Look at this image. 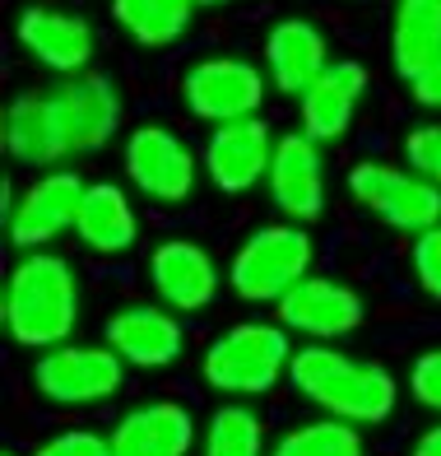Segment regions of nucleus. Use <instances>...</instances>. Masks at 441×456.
I'll return each mask as SVG.
<instances>
[{
  "instance_id": "5",
  "label": "nucleus",
  "mask_w": 441,
  "mask_h": 456,
  "mask_svg": "<svg viewBox=\"0 0 441 456\" xmlns=\"http://www.w3.org/2000/svg\"><path fill=\"white\" fill-rule=\"evenodd\" d=\"M349 196L372 219H381L395 233H428L441 224V186L418 177L413 168H395L386 159H358L349 168Z\"/></svg>"
},
{
  "instance_id": "1",
  "label": "nucleus",
  "mask_w": 441,
  "mask_h": 456,
  "mask_svg": "<svg viewBox=\"0 0 441 456\" xmlns=\"http://www.w3.org/2000/svg\"><path fill=\"white\" fill-rule=\"evenodd\" d=\"M288 387L302 401H311L330 419H344L353 428L386 424L400 401L395 372L376 359H353L334 345H298L288 363Z\"/></svg>"
},
{
  "instance_id": "8",
  "label": "nucleus",
  "mask_w": 441,
  "mask_h": 456,
  "mask_svg": "<svg viewBox=\"0 0 441 456\" xmlns=\"http://www.w3.org/2000/svg\"><path fill=\"white\" fill-rule=\"evenodd\" d=\"M33 387L42 401L66 405V410L102 405L125 387V363L108 345H56L47 354H37Z\"/></svg>"
},
{
  "instance_id": "27",
  "label": "nucleus",
  "mask_w": 441,
  "mask_h": 456,
  "mask_svg": "<svg viewBox=\"0 0 441 456\" xmlns=\"http://www.w3.org/2000/svg\"><path fill=\"white\" fill-rule=\"evenodd\" d=\"M409 271H413L418 289H423L432 303H441V224L413 238V247H409Z\"/></svg>"
},
{
  "instance_id": "2",
  "label": "nucleus",
  "mask_w": 441,
  "mask_h": 456,
  "mask_svg": "<svg viewBox=\"0 0 441 456\" xmlns=\"http://www.w3.org/2000/svg\"><path fill=\"white\" fill-rule=\"evenodd\" d=\"M0 317L19 349L47 354L56 345H70L79 326V275L60 252H28L10 265Z\"/></svg>"
},
{
  "instance_id": "31",
  "label": "nucleus",
  "mask_w": 441,
  "mask_h": 456,
  "mask_svg": "<svg viewBox=\"0 0 441 456\" xmlns=\"http://www.w3.org/2000/svg\"><path fill=\"white\" fill-rule=\"evenodd\" d=\"M409 456H441V424H432L428 433H418V443Z\"/></svg>"
},
{
  "instance_id": "24",
  "label": "nucleus",
  "mask_w": 441,
  "mask_h": 456,
  "mask_svg": "<svg viewBox=\"0 0 441 456\" xmlns=\"http://www.w3.org/2000/svg\"><path fill=\"white\" fill-rule=\"evenodd\" d=\"M200 456H269L265 452V419L251 405H219L204 424Z\"/></svg>"
},
{
  "instance_id": "18",
  "label": "nucleus",
  "mask_w": 441,
  "mask_h": 456,
  "mask_svg": "<svg viewBox=\"0 0 441 456\" xmlns=\"http://www.w3.org/2000/svg\"><path fill=\"white\" fill-rule=\"evenodd\" d=\"M56 108H60V121H66V135H70V150L75 154H93L102 144H112L116 131H121V94L108 75H75L66 85H56Z\"/></svg>"
},
{
  "instance_id": "28",
  "label": "nucleus",
  "mask_w": 441,
  "mask_h": 456,
  "mask_svg": "<svg viewBox=\"0 0 441 456\" xmlns=\"http://www.w3.org/2000/svg\"><path fill=\"white\" fill-rule=\"evenodd\" d=\"M409 396L423 410L441 414V345L423 349V354L413 359V368H409Z\"/></svg>"
},
{
  "instance_id": "32",
  "label": "nucleus",
  "mask_w": 441,
  "mask_h": 456,
  "mask_svg": "<svg viewBox=\"0 0 441 456\" xmlns=\"http://www.w3.org/2000/svg\"><path fill=\"white\" fill-rule=\"evenodd\" d=\"M196 10H214V5H228V0H191Z\"/></svg>"
},
{
  "instance_id": "26",
  "label": "nucleus",
  "mask_w": 441,
  "mask_h": 456,
  "mask_svg": "<svg viewBox=\"0 0 441 456\" xmlns=\"http://www.w3.org/2000/svg\"><path fill=\"white\" fill-rule=\"evenodd\" d=\"M405 168L441 186V121H423L405 135Z\"/></svg>"
},
{
  "instance_id": "11",
  "label": "nucleus",
  "mask_w": 441,
  "mask_h": 456,
  "mask_svg": "<svg viewBox=\"0 0 441 456\" xmlns=\"http://www.w3.org/2000/svg\"><path fill=\"white\" fill-rule=\"evenodd\" d=\"M14 37L42 70H52L60 79L89 75V61L98 52L93 24L60 5H24L14 14Z\"/></svg>"
},
{
  "instance_id": "10",
  "label": "nucleus",
  "mask_w": 441,
  "mask_h": 456,
  "mask_svg": "<svg viewBox=\"0 0 441 456\" xmlns=\"http://www.w3.org/2000/svg\"><path fill=\"white\" fill-rule=\"evenodd\" d=\"M367 322V303L353 284L334 275H307L279 303V326L288 336H307V345H330L353 336Z\"/></svg>"
},
{
  "instance_id": "12",
  "label": "nucleus",
  "mask_w": 441,
  "mask_h": 456,
  "mask_svg": "<svg viewBox=\"0 0 441 456\" xmlns=\"http://www.w3.org/2000/svg\"><path fill=\"white\" fill-rule=\"evenodd\" d=\"M275 144H279V135L269 131V121H261V117L233 121V126H214L204 140V150H200L204 177L214 182L223 196H246L251 186H261L269 177Z\"/></svg>"
},
{
  "instance_id": "7",
  "label": "nucleus",
  "mask_w": 441,
  "mask_h": 456,
  "mask_svg": "<svg viewBox=\"0 0 441 456\" xmlns=\"http://www.w3.org/2000/svg\"><path fill=\"white\" fill-rule=\"evenodd\" d=\"M269 98L265 66L246 56H204L181 75V102L196 121L209 126H233V121L261 117Z\"/></svg>"
},
{
  "instance_id": "23",
  "label": "nucleus",
  "mask_w": 441,
  "mask_h": 456,
  "mask_svg": "<svg viewBox=\"0 0 441 456\" xmlns=\"http://www.w3.org/2000/svg\"><path fill=\"white\" fill-rule=\"evenodd\" d=\"M112 24L131 37L135 47H172L191 33L196 5L191 0H112Z\"/></svg>"
},
{
  "instance_id": "16",
  "label": "nucleus",
  "mask_w": 441,
  "mask_h": 456,
  "mask_svg": "<svg viewBox=\"0 0 441 456\" xmlns=\"http://www.w3.org/2000/svg\"><path fill=\"white\" fill-rule=\"evenodd\" d=\"M0 144L14 163H28V168L52 173L60 159H70V135H66V121H60L56 108V94H19L10 98L5 121H0Z\"/></svg>"
},
{
  "instance_id": "22",
  "label": "nucleus",
  "mask_w": 441,
  "mask_h": 456,
  "mask_svg": "<svg viewBox=\"0 0 441 456\" xmlns=\"http://www.w3.org/2000/svg\"><path fill=\"white\" fill-rule=\"evenodd\" d=\"M441 56V0H395L390 14V66L395 75L418 79Z\"/></svg>"
},
{
  "instance_id": "6",
  "label": "nucleus",
  "mask_w": 441,
  "mask_h": 456,
  "mask_svg": "<svg viewBox=\"0 0 441 456\" xmlns=\"http://www.w3.org/2000/svg\"><path fill=\"white\" fill-rule=\"evenodd\" d=\"M121 168L131 177V186L154 200V205H186L196 196V182L204 173L200 154L186 144L172 126L163 121H144L125 135V150H121Z\"/></svg>"
},
{
  "instance_id": "20",
  "label": "nucleus",
  "mask_w": 441,
  "mask_h": 456,
  "mask_svg": "<svg viewBox=\"0 0 441 456\" xmlns=\"http://www.w3.org/2000/svg\"><path fill=\"white\" fill-rule=\"evenodd\" d=\"M367 66L358 61H330L325 75L298 98V121H302V135H311L317 144L340 140L353 117H358L363 98H367Z\"/></svg>"
},
{
  "instance_id": "29",
  "label": "nucleus",
  "mask_w": 441,
  "mask_h": 456,
  "mask_svg": "<svg viewBox=\"0 0 441 456\" xmlns=\"http://www.w3.org/2000/svg\"><path fill=\"white\" fill-rule=\"evenodd\" d=\"M33 456H112V443L93 428H60Z\"/></svg>"
},
{
  "instance_id": "13",
  "label": "nucleus",
  "mask_w": 441,
  "mask_h": 456,
  "mask_svg": "<svg viewBox=\"0 0 441 456\" xmlns=\"http://www.w3.org/2000/svg\"><path fill=\"white\" fill-rule=\"evenodd\" d=\"M269 200L288 224H317L325 215V159H321V144L302 135V131H288L275 144V163H269Z\"/></svg>"
},
{
  "instance_id": "15",
  "label": "nucleus",
  "mask_w": 441,
  "mask_h": 456,
  "mask_svg": "<svg viewBox=\"0 0 441 456\" xmlns=\"http://www.w3.org/2000/svg\"><path fill=\"white\" fill-rule=\"evenodd\" d=\"M149 284L167 313H204L219 298V261L191 238H167L149 252Z\"/></svg>"
},
{
  "instance_id": "25",
  "label": "nucleus",
  "mask_w": 441,
  "mask_h": 456,
  "mask_svg": "<svg viewBox=\"0 0 441 456\" xmlns=\"http://www.w3.org/2000/svg\"><path fill=\"white\" fill-rule=\"evenodd\" d=\"M269 456H367V443L353 424L321 414V419H307L298 428H288L284 438L269 447Z\"/></svg>"
},
{
  "instance_id": "3",
  "label": "nucleus",
  "mask_w": 441,
  "mask_h": 456,
  "mask_svg": "<svg viewBox=\"0 0 441 456\" xmlns=\"http://www.w3.org/2000/svg\"><path fill=\"white\" fill-rule=\"evenodd\" d=\"M298 354L293 336L279 322H237L204 349V382L223 396H265L279 378H288V363Z\"/></svg>"
},
{
  "instance_id": "4",
  "label": "nucleus",
  "mask_w": 441,
  "mask_h": 456,
  "mask_svg": "<svg viewBox=\"0 0 441 456\" xmlns=\"http://www.w3.org/2000/svg\"><path fill=\"white\" fill-rule=\"evenodd\" d=\"M311 261H317V242L302 224H261L251 233L233 261H228V284L242 303H284L293 289L311 275Z\"/></svg>"
},
{
  "instance_id": "21",
  "label": "nucleus",
  "mask_w": 441,
  "mask_h": 456,
  "mask_svg": "<svg viewBox=\"0 0 441 456\" xmlns=\"http://www.w3.org/2000/svg\"><path fill=\"white\" fill-rule=\"evenodd\" d=\"M75 238L89 247L93 256H121L140 242V215H135V200L125 186L116 182H89L79 205V219H75Z\"/></svg>"
},
{
  "instance_id": "9",
  "label": "nucleus",
  "mask_w": 441,
  "mask_h": 456,
  "mask_svg": "<svg viewBox=\"0 0 441 456\" xmlns=\"http://www.w3.org/2000/svg\"><path fill=\"white\" fill-rule=\"evenodd\" d=\"M84 182L75 168H52V173H37L24 196L14 200V210L5 219V238L19 256L28 252H52V242L60 233H75V219H79V205H84Z\"/></svg>"
},
{
  "instance_id": "17",
  "label": "nucleus",
  "mask_w": 441,
  "mask_h": 456,
  "mask_svg": "<svg viewBox=\"0 0 441 456\" xmlns=\"http://www.w3.org/2000/svg\"><path fill=\"white\" fill-rule=\"evenodd\" d=\"M265 79L284 98H302L330 66V37L311 19H279L261 43Z\"/></svg>"
},
{
  "instance_id": "19",
  "label": "nucleus",
  "mask_w": 441,
  "mask_h": 456,
  "mask_svg": "<svg viewBox=\"0 0 441 456\" xmlns=\"http://www.w3.org/2000/svg\"><path fill=\"white\" fill-rule=\"evenodd\" d=\"M108 443L112 456H191L196 414L181 401H144L112 424Z\"/></svg>"
},
{
  "instance_id": "30",
  "label": "nucleus",
  "mask_w": 441,
  "mask_h": 456,
  "mask_svg": "<svg viewBox=\"0 0 441 456\" xmlns=\"http://www.w3.org/2000/svg\"><path fill=\"white\" fill-rule=\"evenodd\" d=\"M409 98L418 102V108H428V112H441V56L418 79H409Z\"/></svg>"
},
{
  "instance_id": "14",
  "label": "nucleus",
  "mask_w": 441,
  "mask_h": 456,
  "mask_svg": "<svg viewBox=\"0 0 441 456\" xmlns=\"http://www.w3.org/2000/svg\"><path fill=\"white\" fill-rule=\"evenodd\" d=\"M102 345L125 368H172L186 349V326L163 303H125L102 326Z\"/></svg>"
}]
</instances>
